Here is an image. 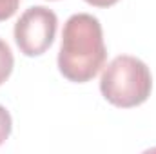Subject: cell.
Wrapping results in <instances>:
<instances>
[{"instance_id":"1","label":"cell","mask_w":156,"mask_h":154,"mask_svg":"<svg viewBox=\"0 0 156 154\" xmlns=\"http://www.w3.org/2000/svg\"><path fill=\"white\" fill-rule=\"evenodd\" d=\"M107 58L98 18L87 13L73 15L62 33L58 69L71 82L83 83L98 75Z\"/></svg>"},{"instance_id":"2","label":"cell","mask_w":156,"mask_h":154,"mask_svg":"<svg viewBox=\"0 0 156 154\" xmlns=\"http://www.w3.org/2000/svg\"><path fill=\"white\" fill-rule=\"evenodd\" d=\"M153 89L149 67L134 56H116L104 71L100 91L104 98L122 109H131L144 103Z\"/></svg>"},{"instance_id":"3","label":"cell","mask_w":156,"mask_h":154,"mask_svg":"<svg viewBox=\"0 0 156 154\" xmlns=\"http://www.w3.org/2000/svg\"><path fill=\"white\" fill-rule=\"evenodd\" d=\"M58 18L56 15L44 7H29L15 26V42L26 56H38L45 53L56 35Z\"/></svg>"},{"instance_id":"4","label":"cell","mask_w":156,"mask_h":154,"mask_svg":"<svg viewBox=\"0 0 156 154\" xmlns=\"http://www.w3.org/2000/svg\"><path fill=\"white\" fill-rule=\"evenodd\" d=\"M15 60H13V53L9 49V45L0 38V85L9 78L11 71H13Z\"/></svg>"},{"instance_id":"5","label":"cell","mask_w":156,"mask_h":154,"mask_svg":"<svg viewBox=\"0 0 156 154\" xmlns=\"http://www.w3.org/2000/svg\"><path fill=\"white\" fill-rule=\"evenodd\" d=\"M11 127H13L11 114L5 111V107L0 105V145L9 138V134H11Z\"/></svg>"},{"instance_id":"6","label":"cell","mask_w":156,"mask_h":154,"mask_svg":"<svg viewBox=\"0 0 156 154\" xmlns=\"http://www.w3.org/2000/svg\"><path fill=\"white\" fill-rule=\"evenodd\" d=\"M20 0H0V22L11 18L18 9Z\"/></svg>"},{"instance_id":"7","label":"cell","mask_w":156,"mask_h":154,"mask_svg":"<svg viewBox=\"0 0 156 154\" xmlns=\"http://www.w3.org/2000/svg\"><path fill=\"white\" fill-rule=\"evenodd\" d=\"M85 2L94 7H109V5H115L118 0H85Z\"/></svg>"}]
</instances>
